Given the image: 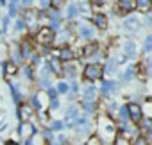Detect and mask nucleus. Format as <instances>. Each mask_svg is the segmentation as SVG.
<instances>
[{"label":"nucleus","instance_id":"39448f33","mask_svg":"<svg viewBox=\"0 0 152 145\" xmlns=\"http://www.w3.org/2000/svg\"><path fill=\"white\" fill-rule=\"evenodd\" d=\"M118 7H120V9H118V13H122V15H124V13H127V11L134 9V7H136V2H131V0H122V2L118 4Z\"/></svg>","mask_w":152,"mask_h":145},{"label":"nucleus","instance_id":"423d86ee","mask_svg":"<svg viewBox=\"0 0 152 145\" xmlns=\"http://www.w3.org/2000/svg\"><path fill=\"white\" fill-rule=\"evenodd\" d=\"M93 22H95L97 27H100V29H106V27H107V18H106L104 15H100V13H97V15L93 16Z\"/></svg>","mask_w":152,"mask_h":145},{"label":"nucleus","instance_id":"0eeeda50","mask_svg":"<svg viewBox=\"0 0 152 145\" xmlns=\"http://www.w3.org/2000/svg\"><path fill=\"white\" fill-rule=\"evenodd\" d=\"M59 52H61V54H59L61 61H72V59L75 57L73 50H70V48H63V50H59Z\"/></svg>","mask_w":152,"mask_h":145},{"label":"nucleus","instance_id":"f8f14e48","mask_svg":"<svg viewBox=\"0 0 152 145\" xmlns=\"http://www.w3.org/2000/svg\"><path fill=\"white\" fill-rule=\"evenodd\" d=\"M22 50H23V54H25V56H27V54H31V52H32L31 43H29V41H23V43H22Z\"/></svg>","mask_w":152,"mask_h":145},{"label":"nucleus","instance_id":"ddd939ff","mask_svg":"<svg viewBox=\"0 0 152 145\" xmlns=\"http://www.w3.org/2000/svg\"><path fill=\"white\" fill-rule=\"evenodd\" d=\"M97 52V45H88L86 48H84V56H91V54H95Z\"/></svg>","mask_w":152,"mask_h":145},{"label":"nucleus","instance_id":"dca6fc26","mask_svg":"<svg viewBox=\"0 0 152 145\" xmlns=\"http://www.w3.org/2000/svg\"><path fill=\"white\" fill-rule=\"evenodd\" d=\"M136 72H138V75H140V77H145V64H143V63H140V64H138V68H136Z\"/></svg>","mask_w":152,"mask_h":145},{"label":"nucleus","instance_id":"1a4fd4ad","mask_svg":"<svg viewBox=\"0 0 152 145\" xmlns=\"http://www.w3.org/2000/svg\"><path fill=\"white\" fill-rule=\"evenodd\" d=\"M136 7H138L140 11H148V9L152 7V2H150V0H138V2H136Z\"/></svg>","mask_w":152,"mask_h":145},{"label":"nucleus","instance_id":"6e6552de","mask_svg":"<svg viewBox=\"0 0 152 145\" xmlns=\"http://www.w3.org/2000/svg\"><path fill=\"white\" fill-rule=\"evenodd\" d=\"M20 133H22L23 138H31V134L34 133V129H32L29 124H22V125H20Z\"/></svg>","mask_w":152,"mask_h":145},{"label":"nucleus","instance_id":"4468645a","mask_svg":"<svg viewBox=\"0 0 152 145\" xmlns=\"http://www.w3.org/2000/svg\"><path fill=\"white\" fill-rule=\"evenodd\" d=\"M132 145H148V140L147 138H143V136H138L136 140H134V143Z\"/></svg>","mask_w":152,"mask_h":145},{"label":"nucleus","instance_id":"2eb2a0df","mask_svg":"<svg viewBox=\"0 0 152 145\" xmlns=\"http://www.w3.org/2000/svg\"><path fill=\"white\" fill-rule=\"evenodd\" d=\"M145 113L152 118V100H147V104H145Z\"/></svg>","mask_w":152,"mask_h":145},{"label":"nucleus","instance_id":"412c9836","mask_svg":"<svg viewBox=\"0 0 152 145\" xmlns=\"http://www.w3.org/2000/svg\"><path fill=\"white\" fill-rule=\"evenodd\" d=\"M63 6V2H52V7H61Z\"/></svg>","mask_w":152,"mask_h":145},{"label":"nucleus","instance_id":"4be33fe9","mask_svg":"<svg viewBox=\"0 0 152 145\" xmlns=\"http://www.w3.org/2000/svg\"><path fill=\"white\" fill-rule=\"evenodd\" d=\"M59 90L61 92H66V84H59Z\"/></svg>","mask_w":152,"mask_h":145},{"label":"nucleus","instance_id":"5701e85b","mask_svg":"<svg viewBox=\"0 0 152 145\" xmlns=\"http://www.w3.org/2000/svg\"><path fill=\"white\" fill-rule=\"evenodd\" d=\"M6 145H18V143H16V141H7Z\"/></svg>","mask_w":152,"mask_h":145},{"label":"nucleus","instance_id":"f03ea898","mask_svg":"<svg viewBox=\"0 0 152 145\" xmlns=\"http://www.w3.org/2000/svg\"><path fill=\"white\" fill-rule=\"evenodd\" d=\"M36 40H38V43H41V45H50V43L54 41V31L48 29V27H43V29H39Z\"/></svg>","mask_w":152,"mask_h":145},{"label":"nucleus","instance_id":"a211bd4d","mask_svg":"<svg viewBox=\"0 0 152 145\" xmlns=\"http://www.w3.org/2000/svg\"><path fill=\"white\" fill-rule=\"evenodd\" d=\"M127 27H129V29H138V22H136V20H129V22H127Z\"/></svg>","mask_w":152,"mask_h":145},{"label":"nucleus","instance_id":"f257e3e1","mask_svg":"<svg viewBox=\"0 0 152 145\" xmlns=\"http://www.w3.org/2000/svg\"><path fill=\"white\" fill-rule=\"evenodd\" d=\"M102 74H104V68H102L100 64H97V63L88 64V66L84 68V77H86L88 81H99V79L102 77Z\"/></svg>","mask_w":152,"mask_h":145},{"label":"nucleus","instance_id":"9d476101","mask_svg":"<svg viewBox=\"0 0 152 145\" xmlns=\"http://www.w3.org/2000/svg\"><path fill=\"white\" fill-rule=\"evenodd\" d=\"M115 145H131L129 136H127V134H118L116 140H115Z\"/></svg>","mask_w":152,"mask_h":145},{"label":"nucleus","instance_id":"7ed1b4c3","mask_svg":"<svg viewBox=\"0 0 152 145\" xmlns=\"http://www.w3.org/2000/svg\"><path fill=\"white\" fill-rule=\"evenodd\" d=\"M127 113H129V116H131V120H132V122H140V120H141V116H143L141 108H140V106H136V104H129V106H127Z\"/></svg>","mask_w":152,"mask_h":145},{"label":"nucleus","instance_id":"20e7f679","mask_svg":"<svg viewBox=\"0 0 152 145\" xmlns=\"http://www.w3.org/2000/svg\"><path fill=\"white\" fill-rule=\"evenodd\" d=\"M32 113H34V111H32L31 106H27V104H22V106H20L18 115H20V120H22V122H27V120L32 116Z\"/></svg>","mask_w":152,"mask_h":145},{"label":"nucleus","instance_id":"9b49d317","mask_svg":"<svg viewBox=\"0 0 152 145\" xmlns=\"http://www.w3.org/2000/svg\"><path fill=\"white\" fill-rule=\"evenodd\" d=\"M16 70H18V68H16L15 63H7V64H6V74H9V75L16 74Z\"/></svg>","mask_w":152,"mask_h":145},{"label":"nucleus","instance_id":"f3484780","mask_svg":"<svg viewBox=\"0 0 152 145\" xmlns=\"http://www.w3.org/2000/svg\"><path fill=\"white\" fill-rule=\"evenodd\" d=\"M134 50H136V47H134V45H132V43H131V41H129V43H127V45H125V52H127V54H132V52H134Z\"/></svg>","mask_w":152,"mask_h":145},{"label":"nucleus","instance_id":"aec40b11","mask_svg":"<svg viewBox=\"0 0 152 145\" xmlns=\"http://www.w3.org/2000/svg\"><path fill=\"white\" fill-rule=\"evenodd\" d=\"M52 68H54L56 72H59V61H52Z\"/></svg>","mask_w":152,"mask_h":145},{"label":"nucleus","instance_id":"6ab92c4d","mask_svg":"<svg viewBox=\"0 0 152 145\" xmlns=\"http://www.w3.org/2000/svg\"><path fill=\"white\" fill-rule=\"evenodd\" d=\"M88 145H100V140H99V138H91V140L88 141Z\"/></svg>","mask_w":152,"mask_h":145}]
</instances>
